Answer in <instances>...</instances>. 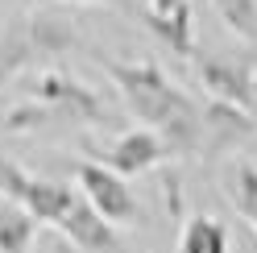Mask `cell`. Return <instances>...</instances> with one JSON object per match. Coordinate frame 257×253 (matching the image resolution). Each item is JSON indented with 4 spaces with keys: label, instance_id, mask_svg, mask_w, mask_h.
I'll use <instances>...</instances> for the list:
<instances>
[{
    "label": "cell",
    "instance_id": "cell-1",
    "mask_svg": "<svg viewBox=\"0 0 257 253\" xmlns=\"http://www.w3.org/2000/svg\"><path fill=\"white\" fill-rule=\"evenodd\" d=\"M108 79L116 83L128 112L166 141L170 158H191L203 150V104L158 62H108Z\"/></svg>",
    "mask_w": 257,
    "mask_h": 253
},
{
    "label": "cell",
    "instance_id": "cell-2",
    "mask_svg": "<svg viewBox=\"0 0 257 253\" xmlns=\"http://www.w3.org/2000/svg\"><path fill=\"white\" fill-rule=\"evenodd\" d=\"M0 195L21 203L38 224L58 228L79 253H124L120 232L104 216L91 212V203L79 195V187L38 179L29 170H21L17 162H5L0 158Z\"/></svg>",
    "mask_w": 257,
    "mask_h": 253
},
{
    "label": "cell",
    "instance_id": "cell-3",
    "mask_svg": "<svg viewBox=\"0 0 257 253\" xmlns=\"http://www.w3.org/2000/svg\"><path fill=\"white\" fill-rule=\"evenodd\" d=\"M79 46H83V38H79L75 21H67L62 13H50V9H29L0 29V83H9L25 67L71 54Z\"/></svg>",
    "mask_w": 257,
    "mask_h": 253
},
{
    "label": "cell",
    "instance_id": "cell-4",
    "mask_svg": "<svg viewBox=\"0 0 257 253\" xmlns=\"http://www.w3.org/2000/svg\"><path fill=\"white\" fill-rule=\"evenodd\" d=\"M29 100L42 104L54 120H79V124H108V108L100 100V91H91L87 83H79L67 71H42L29 83Z\"/></svg>",
    "mask_w": 257,
    "mask_h": 253
},
{
    "label": "cell",
    "instance_id": "cell-5",
    "mask_svg": "<svg viewBox=\"0 0 257 253\" xmlns=\"http://www.w3.org/2000/svg\"><path fill=\"white\" fill-rule=\"evenodd\" d=\"M75 183H79V195L91 203V212L104 216L112 228L133 224V220L141 216L137 195L128 191V183L116 175V170H108V166H100V162H79V166H75Z\"/></svg>",
    "mask_w": 257,
    "mask_h": 253
},
{
    "label": "cell",
    "instance_id": "cell-6",
    "mask_svg": "<svg viewBox=\"0 0 257 253\" xmlns=\"http://www.w3.org/2000/svg\"><path fill=\"white\" fill-rule=\"evenodd\" d=\"M91 154H95V162H100V166L116 170L120 179L124 175H146V170H154L158 162H166V158H170L166 141L158 137L154 129H146V124L120 133L116 141H108L104 150H91Z\"/></svg>",
    "mask_w": 257,
    "mask_h": 253
},
{
    "label": "cell",
    "instance_id": "cell-7",
    "mask_svg": "<svg viewBox=\"0 0 257 253\" xmlns=\"http://www.w3.org/2000/svg\"><path fill=\"white\" fill-rule=\"evenodd\" d=\"M195 71L207 87V100H220V104H232V108H257V79L249 75V67L228 58H216V54H203L195 62Z\"/></svg>",
    "mask_w": 257,
    "mask_h": 253
},
{
    "label": "cell",
    "instance_id": "cell-8",
    "mask_svg": "<svg viewBox=\"0 0 257 253\" xmlns=\"http://www.w3.org/2000/svg\"><path fill=\"white\" fill-rule=\"evenodd\" d=\"M133 17L150 29V34L170 46V54L179 58H195V25H191V0H183L170 13H150V9H133Z\"/></svg>",
    "mask_w": 257,
    "mask_h": 253
},
{
    "label": "cell",
    "instance_id": "cell-9",
    "mask_svg": "<svg viewBox=\"0 0 257 253\" xmlns=\"http://www.w3.org/2000/svg\"><path fill=\"white\" fill-rule=\"evenodd\" d=\"M249 133H253V116L245 108H232L220 100L203 104V150H228L232 141L249 137Z\"/></svg>",
    "mask_w": 257,
    "mask_h": 253
},
{
    "label": "cell",
    "instance_id": "cell-10",
    "mask_svg": "<svg viewBox=\"0 0 257 253\" xmlns=\"http://www.w3.org/2000/svg\"><path fill=\"white\" fill-rule=\"evenodd\" d=\"M224 199H228V208L249 224V232L257 236V166L253 162H232L228 175H224Z\"/></svg>",
    "mask_w": 257,
    "mask_h": 253
},
{
    "label": "cell",
    "instance_id": "cell-11",
    "mask_svg": "<svg viewBox=\"0 0 257 253\" xmlns=\"http://www.w3.org/2000/svg\"><path fill=\"white\" fill-rule=\"evenodd\" d=\"M34 236H38V220L21 203L0 195V253H29Z\"/></svg>",
    "mask_w": 257,
    "mask_h": 253
},
{
    "label": "cell",
    "instance_id": "cell-12",
    "mask_svg": "<svg viewBox=\"0 0 257 253\" xmlns=\"http://www.w3.org/2000/svg\"><path fill=\"white\" fill-rule=\"evenodd\" d=\"M179 253H228V232L216 216H191L179 236Z\"/></svg>",
    "mask_w": 257,
    "mask_h": 253
},
{
    "label": "cell",
    "instance_id": "cell-13",
    "mask_svg": "<svg viewBox=\"0 0 257 253\" xmlns=\"http://www.w3.org/2000/svg\"><path fill=\"white\" fill-rule=\"evenodd\" d=\"M220 21L228 25V34L240 42H257V0H212Z\"/></svg>",
    "mask_w": 257,
    "mask_h": 253
},
{
    "label": "cell",
    "instance_id": "cell-14",
    "mask_svg": "<svg viewBox=\"0 0 257 253\" xmlns=\"http://www.w3.org/2000/svg\"><path fill=\"white\" fill-rule=\"evenodd\" d=\"M183 0H146V9L150 13H170V9H179Z\"/></svg>",
    "mask_w": 257,
    "mask_h": 253
},
{
    "label": "cell",
    "instance_id": "cell-15",
    "mask_svg": "<svg viewBox=\"0 0 257 253\" xmlns=\"http://www.w3.org/2000/svg\"><path fill=\"white\" fill-rule=\"evenodd\" d=\"M67 5H120V0H67Z\"/></svg>",
    "mask_w": 257,
    "mask_h": 253
}]
</instances>
